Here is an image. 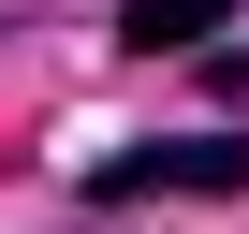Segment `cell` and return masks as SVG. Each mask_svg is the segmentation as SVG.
Segmentation results:
<instances>
[{"instance_id": "obj_1", "label": "cell", "mask_w": 249, "mask_h": 234, "mask_svg": "<svg viewBox=\"0 0 249 234\" xmlns=\"http://www.w3.org/2000/svg\"><path fill=\"white\" fill-rule=\"evenodd\" d=\"M161 190H249V132H161L88 176V205H161Z\"/></svg>"}, {"instance_id": "obj_2", "label": "cell", "mask_w": 249, "mask_h": 234, "mask_svg": "<svg viewBox=\"0 0 249 234\" xmlns=\"http://www.w3.org/2000/svg\"><path fill=\"white\" fill-rule=\"evenodd\" d=\"M220 30H234V0H117L132 59H176V44H220Z\"/></svg>"}]
</instances>
